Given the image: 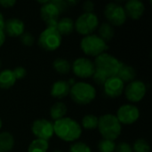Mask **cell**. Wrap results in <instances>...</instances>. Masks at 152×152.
Returning a JSON list of instances; mask_svg holds the SVG:
<instances>
[{"mask_svg": "<svg viewBox=\"0 0 152 152\" xmlns=\"http://www.w3.org/2000/svg\"><path fill=\"white\" fill-rule=\"evenodd\" d=\"M25 24L24 22L18 18H10L4 21V32L5 36H9L12 37H20L25 31Z\"/></svg>", "mask_w": 152, "mask_h": 152, "instance_id": "obj_15", "label": "cell"}, {"mask_svg": "<svg viewBox=\"0 0 152 152\" xmlns=\"http://www.w3.org/2000/svg\"><path fill=\"white\" fill-rule=\"evenodd\" d=\"M4 18L2 14V12H0V30H3L4 31Z\"/></svg>", "mask_w": 152, "mask_h": 152, "instance_id": "obj_37", "label": "cell"}, {"mask_svg": "<svg viewBox=\"0 0 152 152\" xmlns=\"http://www.w3.org/2000/svg\"><path fill=\"white\" fill-rule=\"evenodd\" d=\"M49 149L48 141L42 139L33 140L28 148V152H47Z\"/></svg>", "mask_w": 152, "mask_h": 152, "instance_id": "obj_25", "label": "cell"}, {"mask_svg": "<svg viewBox=\"0 0 152 152\" xmlns=\"http://www.w3.org/2000/svg\"><path fill=\"white\" fill-rule=\"evenodd\" d=\"M116 145L115 141L102 139L98 143V150L100 152H114Z\"/></svg>", "mask_w": 152, "mask_h": 152, "instance_id": "obj_27", "label": "cell"}, {"mask_svg": "<svg viewBox=\"0 0 152 152\" xmlns=\"http://www.w3.org/2000/svg\"><path fill=\"white\" fill-rule=\"evenodd\" d=\"M69 95L71 100L78 105H87L96 97V89L89 83L80 81L70 86Z\"/></svg>", "mask_w": 152, "mask_h": 152, "instance_id": "obj_4", "label": "cell"}, {"mask_svg": "<svg viewBox=\"0 0 152 152\" xmlns=\"http://www.w3.org/2000/svg\"><path fill=\"white\" fill-rule=\"evenodd\" d=\"M67 2V4L69 5V7L72 6V5H76L78 4V1H66Z\"/></svg>", "mask_w": 152, "mask_h": 152, "instance_id": "obj_38", "label": "cell"}, {"mask_svg": "<svg viewBox=\"0 0 152 152\" xmlns=\"http://www.w3.org/2000/svg\"><path fill=\"white\" fill-rule=\"evenodd\" d=\"M102 86L105 95L109 98H118L122 95L125 90V83L117 76L108 78Z\"/></svg>", "mask_w": 152, "mask_h": 152, "instance_id": "obj_14", "label": "cell"}, {"mask_svg": "<svg viewBox=\"0 0 152 152\" xmlns=\"http://www.w3.org/2000/svg\"><path fill=\"white\" fill-rule=\"evenodd\" d=\"M0 69H1V61H0Z\"/></svg>", "mask_w": 152, "mask_h": 152, "instance_id": "obj_41", "label": "cell"}, {"mask_svg": "<svg viewBox=\"0 0 152 152\" xmlns=\"http://www.w3.org/2000/svg\"><path fill=\"white\" fill-rule=\"evenodd\" d=\"M94 63L95 71L101 73L105 77L110 78L111 77L117 76L122 61L110 53H103L95 58Z\"/></svg>", "mask_w": 152, "mask_h": 152, "instance_id": "obj_3", "label": "cell"}, {"mask_svg": "<svg viewBox=\"0 0 152 152\" xmlns=\"http://www.w3.org/2000/svg\"><path fill=\"white\" fill-rule=\"evenodd\" d=\"M115 35V29L112 25L108 22H103L98 27V36L106 43L110 41Z\"/></svg>", "mask_w": 152, "mask_h": 152, "instance_id": "obj_22", "label": "cell"}, {"mask_svg": "<svg viewBox=\"0 0 152 152\" xmlns=\"http://www.w3.org/2000/svg\"><path fill=\"white\" fill-rule=\"evenodd\" d=\"M71 70L77 77L86 79L93 77L95 67L93 61L86 57H79L76 59L71 64Z\"/></svg>", "mask_w": 152, "mask_h": 152, "instance_id": "obj_9", "label": "cell"}, {"mask_svg": "<svg viewBox=\"0 0 152 152\" xmlns=\"http://www.w3.org/2000/svg\"><path fill=\"white\" fill-rule=\"evenodd\" d=\"M53 67L54 70L61 75H66L71 70V64L64 58L55 59L53 62Z\"/></svg>", "mask_w": 152, "mask_h": 152, "instance_id": "obj_24", "label": "cell"}, {"mask_svg": "<svg viewBox=\"0 0 152 152\" xmlns=\"http://www.w3.org/2000/svg\"><path fill=\"white\" fill-rule=\"evenodd\" d=\"M67 112H68L67 106L61 102H57L53 103L50 108V117L53 120V122L65 118Z\"/></svg>", "mask_w": 152, "mask_h": 152, "instance_id": "obj_21", "label": "cell"}, {"mask_svg": "<svg viewBox=\"0 0 152 152\" xmlns=\"http://www.w3.org/2000/svg\"><path fill=\"white\" fill-rule=\"evenodd\" d=\"M125 95L128 102H139L146 95L147 86L144 82L141 80H134L125 87Z\"/></svg>", "mask_w": 152, "mask_h": 152, "instance_id": "obj_12", "label": "cell"}, {"mask_svg": "<svg viewBox=\"0 0 152 152\" xmlns=\"http://www.w3.org/2000/svg\"><path fill=\"white\" fill-rule=\"evenodd\" d=\"M14 138L9 132L0 133V151L2 152H9L13 149Z\"/></svg>", "mask_w": 152, "mask_h": 152, "instance_id": "obj_23", "label": "cell"}, {"mask_svg": "<svg viewBox=\"0 0 152 152\" xmlns=\"http://www.w3.org/2000/svg\"><path fill=\"white\" fill-rule=\"evenodd\" d=\"M70 86L67 81L58 80L52 85L50 94L55 99H63L69 95Z\"/></svg>", "mask_w": 152, "mask_h": 152, "instance_id": "obj_17", "label": "cell"}, {"mask_svg": "<svg viewBox=\"0 0 152 152\" xmlns=\"http://www.w3.org/2000/svg\"><path fill=\"white\" fill-rule=\"evenodd\" d=\"M52 1L56 5V7L58 8V10L60 11L61 13L66 12L67 9L69 8V5L67 4L66 1H63V0H52Z\"/></svg>", "mask_w": 152, "mask_h": 152, "instance_id": "obj_33", "label": "cell"}, {"mask_svg": "<svg viewBox=\"0 0 152 152\" xmlns=\"http://www.w3.org/2000/svg\"><path fill=\"white\" fill-rule=\"evenodd\" d=\"M61 41L62 37L55 27H46L40 33L37 39V44L43 50L53 52L61 46Z\"/></svg>", "mask_w": 152, "mask_h": 152, "instance_id": "obj_6", "label": "cell"}, {"mask_svg": "<svg viewBox=\"0 0 152 152\" xmlns=\"http://www.w3.org/2000/svg\"><path fill=\"white\" fill-rule=\"evenodd\" d=\"M5 37H6V36H5L4 32L3 30H0V47H2L3 45L4 44V42H5Z\"/></svg>", "mask_w": 152, "mask_h": 152, "instance_id": "obj_36", "label": "cell"}, {"mask_svg": "<svg viewBox=\"0 0 152 152\" xmlns=\"http://www.w3.org/2000/svg\"><path fill=\"white\" fill-rule=\"evenodd\" d=\"M82 6H83V10L85 11V12H94V7H95L94 3L90 0L84 2Z\"/></svg>", "mask_w": 152, "mask_h": 152, "instance_id": "obj_34", "label": "cell"}, {"mask_svg": "<svg viewBox=\"0 0 152 152\" xmlns=\"http://www.w3.org/2000/svg\"><path fill=\"white\" fill-rule=\"evenodd\" d=\"M69 152H92V150L84 142H75L71 144Z\"/></svg>", "mask_w": 152, "mask_h": 152, "instance_id": "obj_29", "label": "cell"}, {"mask_svg": "<svg viewBox=\"0 0 152 152\" xmlns=\"http://www.w3.org/2000/svg\"><path fill=\"white\" fill-rule=\"evenodd\" d=\"M126 17L132 20H139L145 12V5L140 0H129L124 6Z\"/></svg>", "mask_w": 152, "mask_h": 152, "instance_id": "obj_16", "label": "cell"}, {"mask_svg": "<svg viewBox=\"0 0 152 152\" xmlns=\"http://www.w3.org/2000/svg\"><path fill=\"white\" fill-rule=\"evenodd\" d=\"M99 27V18L94 12H84L74 21L75 30L86 37L94 34Z\"/></svg>", "mask_w": 152, "mask_h": 152, "instance_id": "obj_7", "label": "cell"}, {"mask_svg": "<svg viewBox=\"0 0 152 152\" xmlns=\"http://www.w3.org/2000/svg\"><path fill=\"white\" fill-rule=\"evenodd\" d=\"M61 12L53 1L46 0L45 4H42L40 8V16L46 27H56Z\"/></svg>", "mask_w": 152, "mask_h": 152, "instance_id": "obj_13", "label": "cell"}, {"mask_svg": "<svg viewBox=\"0 0 152 152\" xmlns=\"http://www.w3.org/2000/svg\"><path fill=\"white\" fill-rule=\"evenodd\" d=\"M2 126H3V121H2V119L0 118V129L2 128Z\"/></svg>", "mask_w": 152, "mask_h": 152, "instance_id": "obj_39", "label": "cell"}, {"mask_svg": "<svg viewBox=\"0 0 152 152\" xmlns=\"http://www.w3.org/2000/svg\"><path fill=\"white\" fill-rule=\"evenodd\" d=\"M0 152H2V151H0Z\"/></svg>", "mask_w": 152, "mask_h": 152, "instance_id": "obj_42", "label": "cell"}, {"mask_svg": "<svg viewBox=\"0 0 152 152\" xmlns=\"http://www.w3.org/2000/svg\"><path fill=\"white\" fill-rule=\"evenodd\" d=\"M53 152H62L61 151H60V150H55L54 151H53Z\"/></svg>", "mask_w": 152, "mask_h": 152, "instance_id": "obj_40", "label": "cell"}, {"mask_svg": "<svg viewBox=\"0 0 152 152\" xmlns=\"http://www.w3.org/2000/svg\"><path fill=\"white\" fill-rule=\"evenodd\" d=\"M80 48L86 55L96 58L102 53H106L109 45L98 35L92 34L83 37L80 41Z\"/></svg>", "mask_w": 152, "mask_h": 152, "instance_id": "obj_5", "label": "cell"}, {"mask_svg": "<svg viewBox=\"0 0 152 152\" xmlns=\"http://www.w3.org/2000/svg\"><path fill=\"white\" fill-rule=\"evenodd\" d=\"M31 132L36 139L48 141L54 135L53 123L45 118L36 119L31 126Z\"/></svg>", "mask_w": 152, "mask_h": 152, "instance_id": "obj_11", "label": "cell"}, {"mask_svg": "<svg viewBox=\"0 0 152 152\" xmlns=\"http://www.w3.org/2000/svg\"><path fill=\"white\" fill-rule=\"evenodd\" d=\"M116 117L121 125H133L140 118V110L131 103L123 104L118 108Z\"/></svg>", "mask_w": 152, "mask_h": 152, "instance_id": "obj_10", "label": "cell"}, {"mask_svg": "<svg viewBox=\"0 0 152 152\" xmlns=\"http://www.w3.org/2000/svg\"><path fill=\"white\" fill-rule=\"evenodd\" d=\"M133 152H151V146L144 139H137L132 146Z\"/></svg>", "mask_w": 152, "mask_h": 152, "instance_id": "obj_28", "label": "cell"}, {"mask_svg": "<svg viewBox=\"0 0 152 152\" xmlns=\"http://www.w3.org/2000/svg\"><path fill=\"white\" fill-rule=\"evenodd\" d=\"M20 42L23 45L25 46H31L35 43V37L34 36L29 33V32H24L20 37Z\"/></svg>", "mask_w": 152, "mask_h": 152, "instance_id": "obj_30", "label": "cell"}, {"mask_svg": "<svg viewBox=\"0 0 152 152\" xmlns=\"http://www.w3.org/2000/svg\"><path fill=\"white\" fill-rule=\"evenodd\" d=\"M114 152H133L132 146L126 142H121L116 145Z\"/></svg>", "mask_w": 152, "mask_h": 152, "instance_id": "obj_31", "label": "cell"}, {"mask_svg": "<svg viewBox=\"0 0 152 152\" xmlns=\"http://www.w3.org/2000/svg\"><path fill=\"white\" fill-rule=\"evenodd\" d=\"M12 73L16 80H20L26 77L27 71H26V69L23 67H16L12 69Z\"/></svg>", "mask_w": 152, "mask_h": 152, "instance_id": "obj_32", "label": "cell"}, {"mask_svg": "<svg viewBox=\"0 0 152 152\" xmlns=\"http://www.w3.org/2000/svg\"><path fill=\"white\" fill-rule=\"evenodd\" d=\"M53 132L61 141L75 142L82 134V127L77 120L65 117L53 122Z\"/></svg>", "mask_w": 152, "mask_h": 152, "instance_id": "obj_1", "label": "cell"}, {"mask_svg": "<svg viewBox=\"0 0 152 152\" xmlns=\"http://www.w3.org/2000/svg\"><path fill=\"white\" fill-rule=\"evenodd\" d=\"M15 77L12 69H3L0 71V88L1 89H10L16 83Z\"/></svg>", "mask_w": 152, "mask_h": 152, "instance_id": "obj_20", "label": "cell"}, {"mask_svg": "<svg viewBox=\"0 0 152 152\" xmlns=\"http://www.w3.org/2000/svg\"><path fill=\"white\" fill-rule=\"evenodd\" d=\"M104 16L112 26H122L126 21V14L120 4L116 2L108 3L104 8Z\"/></svg>", "mask_w": 152, "mask_h": 152, "instance_id": "obj_8", "label": "cell"}, {"mask_svg": "<svg viewBox=\"0 0 152 152\" xmlns=\"http://www.w3.org/2000/svg\"><path fill=\"white\" fill-rule=\"evenodd\" d=\"M56 29L62 36H69L74 31V20L69 17H62L60 18L57 24Z\"/></svg>", "mask_w": 152, "mask_h": 152, "instance_id": "obj_19", "label": "cell"}, {"mask_svg": "<svg viewBox=\"0 0 152 152\" xmlns=\"http://www.w3.org/2000/svg\"><path fill=\"white\" fill-rule=\"evenodd\" d=\"M98 122L99 118L93 114H87L86 115L81 121V127L86 130H94L98 127Z\"/></svg>", "mask_w": 152, "mask_h": 152, "instance_id": "obj_26", "label": "cell"}, {"mask_svg": "<svg viewBox=\"0 0 152 152\" xmlns=\"http://www.w3.org/2000/svg\"><path fill=\"white\" fill-rule=\"evenodd\" d=\"M136 70L134 67L125 64L124 62H122L120 69L117 74V77L121 79L124 83H130L134 80H135L136 77Z\"/></svg>", "mask_w": 152, "mask_h": 152, "instance_id": "obj_18", "label": "cell"}, {"mask_svg": "<svg viewBox=\"0 0 152 152\" xmlns=\"http://www.w3.org/2000/svg\"><path fill=\"white\" fill-rule=\"evenodd\" d=\"M16 1L14 0H0V5L4 8H12L15 5Z\"/></svg>", "mask_w": 152, "mask_h": 152, "instance_id": "obj_35", "label": "cell"}, {"mask_svg": "<svg viewBox=\"0 0 152 152\" xmlns=\"http://www.w3.org/2000/svg\"><path fill=\"white\" fill-rule=\"evenodd\" d=\"M98 130L103 139L115 141L122 132V125L114 114H104L99 118Z\"/></svg>", "mask_w": 152, "mask_h": 152, "instance_id": "obj_2", "label": "cell"}]
</instances>
